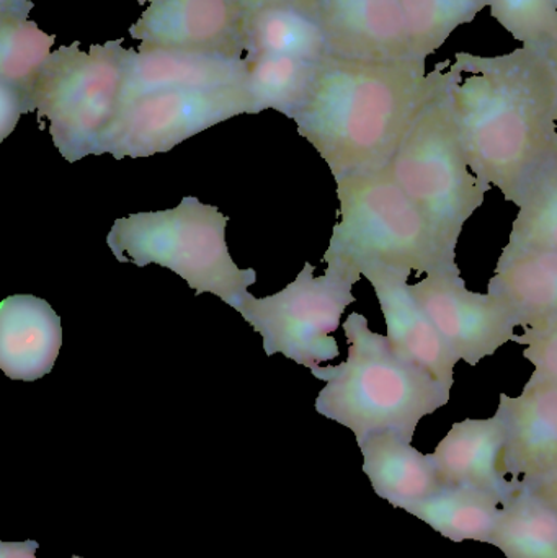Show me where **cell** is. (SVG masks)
<instances>
[{
	"label": "cell",
	"instance_id": "obj_23",
	"mask_svg": "<svg viewBox=\"0 0 557 558\" xmlns=\"http://www.w3.org/2000/svg\"><path fill=\"white\" fill-rule=\"evenodd\" d=\"M244 87L251 95L255 114L275 110L293 118L307 97L320 61L277 54H245Z\"/></svg>",
	"mask_w": 557,
	"mask_h": 558
},
{
	"label": "cell",
	"instance_id": "obj_16",
	"mask_svg": "<svg viewBox=\"0 0 557 558\" xmlns=\"http://www.w3.org/2000/svg\"><path fill=\"white\" fill-rule=\"evenodd\" d=\"M245 75V56L140 46L126 52L121 104L156 92L244 85Z\"/></svg>",
	"mask_w": 557,
	"mask_h": 558
},
{
	"label": "cell",
	"instance_id": "obj_22",
	"mask_svg": "<svg viewBox=\"0 0 557 558\" xmlns=\"http://www.w3.org/2000/svg\"><path fill=\"white\" fill-rule=\"evenodd\" d=\"M491 544L507 558H557V510L522 487L500 510Z\"/></svg>",
	"mask_w": 557,
	"mask_h": 558
},
{
	"label": "cell",
	"instance_id": "obj_35",
	"mask_svg": "<svg viewBox=\"0 0 557 558\" xmlns=\"http://www.w3.org/2000/svg\"><path fill=\"white\" fill-rule=\"evenodd\" d=\"M154 0H137V3H140V5H144V3H153Z\"/></svg>",
	"mask_w": 557,
	"mask_h": 558
},
{
	"label": "cell",
	"instance_id": "obj_32",
	"mask_svg": "<svg viewBox=\"0 0 557 558\" xmlns=\"http://www.w3.org/2000/svg\"><path fill=\"white\" fill-rule=\"evenodd\" d=\"M32 9L33 2L29 0H0V13H12V15L28 19Z\"/></svg>",
	"mask_w": 557,
	"mask_h": 558
},
{
	"label": "cell",
	"instance_id": "obj_4",
	"mask_svg": "<svg viewBox=\"0 0 557 558\" xmlns=\"http://www.w3.org/2000/svg\"><path fill=\"white\" fill-rule=\"evenodd\" d=\"M228 221L216 206L186 196L173 209L117 219L107 245L121 264L159 265L185 279L196 295L209 292L238 308L249 286L257 282V271L241 270L232 260L226 244Z\"/></svg>",
	"mask_w": 557,
	"mask_h": 558
},
{
	"label": "cell",
	"instance_id": "obj_13",
	"mask_svg": "<svg viewBox=\"0 0 557 558\" xmlns=\"http://www.w3.org/2000/svg\"><path fill=\"white\" fill-rule=\"evenodd\" d=\"M360 274L375 289L391 347L453 389L457 357L448 350L444 338L412 295L409 284L412 274L376 264L363 265Z\"/></svg>",
	"mask_w": 557,
	"mask_h": 558
},
{
	"label": "cell",
	"instance_id": "obj_19",
	"mask_svg": "<svg viewBox=\"0 0 557 558\" xmlns=\"http://www.w3.org/2000/svg\"><path fill=\"white\" fill-rule=\"evenodd\" d=\"M487 291L512 307L523 330L557 318V251L500 254Z\"/></svg>",
	"mask_w": 557,
	"mask_h": 558
},
{
	"label": "cell",
	"instance_id": "obj_25",
	"mask_svg": "<svg viewBox=\"0 0 557 558\" xmlns=\"http://www.w3.org/2000/svg\"><path fill=\"white\" fill-rule=\"evenodd\" d=\"M414 58L427 59L487 9V0H401Z\"/></svg>",
	"mask_w": 557,
	"mask_h": 558
},
{
	"label": "cell",
	"instance_id": "obj_26",
	"mask_svg": "<svg viewBox=\"0 0 557 558\" xmlns=\"http://www.w3.org/2000/svg\"><path fill=\"white\" fill-rule=\"evenodd\" d=\"M55 38L25 16L0 13V82L23 94L52 54Z\"/></svg>",
	"mask_w": 557,
	"mask_h": 558
},
{
	"label": "cell",
	"instance_id": "obj_9",
	"mask_svg": "<svg viewBox=\"0 0 557 558\" xmlns=\"http://www.w3.org/2000/svg\"><path fill=\"white\" fill-rule=\"evenodd\" d=\"M255 114L244 85L164 90L121 104L97 156L140 159L169 153L183 141L239 114Z\"/></svg>",
	"mask_w": 557,
	"mask_h": 558
},
{
	"label": "cell",
	"instance_id": "obj_14",
	"mask_svg": "<svg viewBox=\"0 0 557 558\" xmlns=\"http://www.w3.org/2000/svg\"><path fill=\"white\" fill-rule=\"evenodd\" d=\"M329 54L365 61L414 58L401 0H323Z\"/></svg>",
	"mask_w": 557,
	"mask_h": 558
},
{
	"label": "cell",
	"instance_id": "obj_11",
	"mask_svg": "<svg viewBox=\"0 0 557 558\" xmlns=\"http://www.w3.org/2000/svg\"><path fill=\"white\" fill-rule=\"evenodd\" d=\"M247 12L235 0H154L131 25V38L149 48L245 56Z\"/></svg>",
	"mask_w": 557,
	"mask_h": 558
},
{
	"label": "cell",
	"instance_id": "obj_34",
	"mask_svg": "<svg viewBox=\"0 0 557 558\" xmlns=\"http://www.w3.org/2000/svg\"><path fill=\"white\" fill-rule=\"evenodd\" d=\"M548 56L549 62H552L553 71H555L557 82V41L549 45L548 48L543 49Z\"/></svg>",
	"mask_w": 557,
	"mask_h": 558
},
{
	"label": "cell",
	"instance_id": "obj_30",
	"mask_svg": "<svg viewBox=\"0 0 557 558\" xmlns=\"http://www.w3.org/2000/svg\"><path fill=\"white\" fill-rule=\"evenodd\" d=\"M235 2L247 13L257 12V10L267 9V7L293 5L319 16L323 0H235Z\"/></svg>",
	"mask_w": 557,
	"mask_h": 558
},
{
	"label": "cell",
	"instance_id": "obj_2",
	"mask_svg": "<svg viewBox=\"0 0 557 558\" xmlns=\"http://www.w3.org/2000/svg\"><path fill=\"white\" fill-rule=\"evenodd\" d=\"M448 98L474 172L513 203L557 153V82L543 49L458 52Z\"/></svg>",
	"mask_w": 557,
	"mask_h": 558
},
{
	"label": "cell",
	"instance_id": "obj_1",
	"mask_svg": "<svg viewBox=\"0 0 557 558\" xmlns=\"http://www.w3.org/2000/svg\"><path fill=\"white\" fill-rule=\"evenodd\" d=\"M453 72L425 59L365 61L327 54L291 120L320 154L336 182L391 163L425 110L450 87Z\"/></svg>",
	"mask_w": 557,
	"mask_h": 558
},
{
	"label": "cell",
	"instance_id": "obj_28",
	"mask_svg": "<svg viewBox=\"0 0 557 558\" xmlns=\"http://www.w3.org/2000/svg\"><path fill=\"white\" fill-rule=\"evenodd\" d=\"M513 343L523 344V356L533 366V379L557 383V318L525 328L513 338Z\"/></svg>",
	"mask_w": 557,
	"mask_h": 558
},
{
	"label": "cell",
	"instance_id": "obj_5",
	"mask_svg": "<svg viewBox=\"0 0 557 558\" xmlns=\"http://www.w3.org/2000/svg\"><path fill=\"white\" fill-rule=\"evenodd\" d=\"M340 221L324 257L385 265L409 274L457 268V254L445 247L431 222L392 179L388 167L337 182Z\"/></svg>",
	"mask_w": 557,
	"mask_h": 558
},
{
	"label": "cell",
	"instance_id": "obj_29",
	"mask_svg": "<svg viewBox=\"0 0 557 558\" xmlns=\"http://www.w3.org/2000/svg\"><path fill=\"white\" fill-rule=\"evenodd\" d=\"M26 111L25 98L19 88L0 82V141L5 140Z\"/></svg>",
	"mask_w": 557,
	"mask_h": 558
},
{
	"label": "cell",
	"instance_id": "obj_21",
	"mask_svg": "<svg viewBox=\"0 0 557 558\" xmlns=\"http://www.w3.org/2000/svg\"><path fill=\"white\" fill-rule=\"evenodd\" d=\"M504 504L489 492L448 487L412 507L408 513L453 543L477 541L491 544Z\"/></svg>",
	"mask_w": 557,
	"mask_h": 558
},
{
	"label": "cell",
	"instance_id": "obj_12",
	"mask_svg": "<svg viewBox=\"0 0 557 558\" xmlns=\"http://www.w3.org/2000/svg\"><path fill=\"white\" fill-rule=\"evenodd\" d=\"M506 469L516 484L535 487L557 474V383L530 377L519 396L502 393Z\"/></svg>",
	"mask_w": 557,
	"mask_h": 558
},
{
	"label": "cell",
	"instance_id": "obj_27",
	"mask_svg": "<svg viewBox=\"0 0 557 558\" xmlns=\"http://www.w3.org/2000/svg\"><path fill=\"white\" fill-rule=\"evenodd\" d=\"M487 9L522 46L545 49L557 41L555 0H487Z\"/></svg>",
	"mask_w": 557,
	"mask_h": 558
},
{
	"label": "cell",
	"instance_id": "obj_7",
	"mask_svg": "<svg viewBox=\"0 0 557 558\" xmlns=\"http://www.w3.org/2000/svg\"><path fill=\"white\" fill-rule=\"evenodd\" d=\"M388 169L445 247L457 254L464 225L491 186L468 160L448 90L415 121Z\"/></svg>",
	"mask_w": 557,
	"mask_h": 558
},
{
	"label": "cell",
	"instance_id": "obj_20",
	"mask_svg": "<svg viewBox=\"0 0 557 558\" xmlns=\"http://www.w3.org/2000/svg\"><path fill=\"white\" fill-rule=\"evenodd\" d=\"M245 54H277L323 61L329 54L319 16L293 5L247 13Z\"/></svg>",
	"mask_w": 557,
	"mask_h": 558
},
{
	"label": "cell",
	"instance_id": "obj_24",
	"mask_svg": "<svg viewBox=\"0 0 557 558\" xmlns=\"http://www.w3.org/2000/svg\"><path fill=\"white\" fill-rule=\"evenodd\" d=\"M513 205L517 216L502 254L557 251V153L536 170Z\"/></svg>",
	"mask_w": 557,
	"mask_h": 558
},
{
	"label": "cell",
	"instance_id": "obj_10",
	"mask_svg": "<svg viewBox=\"0 0 557 558\" xmlns=\"http://www.w3.org/2000/svg\"><path fill=\"white\" fill-rule=\"evenodd\" d=\"M411 292L457 361L477 366L517 337L512 307L493 292L471 291L458 267L425 275Z\"/></svg>",
	"mask_w": 557,
	"mask_h": 558
},
{
	"label": "cell",
	"instance_id": "obj_18",
	"mask_svg": "<svg viewBox=\"0 0 557 558\" xmlns=\"http://www.w3.org/2000/svg\"><path fill=\"white\" fill-rule=\"evenodd\" d=\"M396 433H379L360 442L363 472L373 490L395 508L409 511L445 487L431 454L412 448Z\"/></svg>",
	"mask_w": 557,
	"mask_h": 558
},
{
	"label": "cell",
	"instance_id": "obj_15",
	"mask_svg": "<svg viewBox=\"0 0 557 558\" xmlns=\"http://www.w3.org/2000/svg\"><path fill=\"white\" fill-rule=\"evenodd\" d=\"M506 446V426L496 413L455 423L431 456L444 485L489 492L506 505L522 488L507 472Z\"/></svg>",
	"mask_w": 557,
	"mask_h": 558
},
{
	"label": "cell",
	"instance_id": "obj_31",
	"mask_svg": "<svg viewBox=\"0 0 557 558\" xmlns=\"http://www.w3.org/2000/svg\"><path fill=\"white\" fill-rule=\"evenodd\" d=\"M36 541L25 543H0V558H36L38 550Z\"/></svg>",
	"mask_w": 557,
	"mask_h": 558
},
{
	"label": "cell",
	"instance_id": "obj_6",
	"mask_svg": "<svg viewBox=\"0 0 557 558\" xmlns=\"http://www.w3.org/2000/svg\"><path fill=\"white\" fill-rule=\"evenodd\" d=\"M126 52L121 39L88 51L78 41L62 46L23 92L26 111L48 120L52 143L69 163L97 156L121 105Z\"/></svg>",
	"mask_w": 557,
	"mask_h": 558
},
{
	"label": "cell",
	"instance_id": "obj_36",
	"mask_svg": "<svg viewBox=\"0 0 557 558\" xmlns=\"http://www.w3.org/2000/svg\"><path fill=\"white\" fill-rule=\"evenodd\" d=\"M71 558H82V557L74 556V557H71Z\"/></svg>",
	"mask_w": 557,
	"mask_h": 558
},
{
	"label": "cell",
	"instance_id": "obj_8",
	"mask_svg": "<svg viewBox=\"0 0 557 558\" xmlns=\"http://www.w3.org/2000/svg\"><path fill=\"white\" fill-rule=\"evenodd\" d=\"M324 260V277L314 278L313 265L306 264L298 278L277 294L257 299L247 292L239 302L235 311L262 335L267 356L281 353L307 369L339 357L332 331L339 328L346 308L356 301L352 289L362 274L350 262L334 257Z\"/></svg>",
	"mask_w": 557,
	"mask_h": 558
},
{
	"label": "cell",
	"instance_id": "obj_33",
	"mask_svg": "<svg viewBox=\"0 0 557 558\" xmlns=\"http://www.w3.org/2000/svg\"><path fill=\"white\" fill-rule=\"evenodd\" d=\"M533 490L538 492L542 497H545L549 504L557 510V474L555 477L548 478V481L542 482V484L535 485Z\"/></svg>",
	"mask_w": 557,
	"mask_h": 558
},
{
	"label": "cell",
	"instance_id": "obj_37",
	"mask_svg": "<svg viewBox=\"0 0 557 558\" xmlns=\"http://www.w3.org/2000/svg\"><path fill=\"white\" fill-rule=\"evenodd\" d=\"M555 2H556V5H557V0H555Z\"/></svg>",
	"mask_w": 557,
	"mask_h": 558
},
{
	"label": "cell",
	"instance_id": "obj_17",
	"mask_svg": "<svg viewBox=\"0 0 557 558\" xmlns=\"http://www.w3.org/2000/svg\"><path fill=\"white\" fill-rule=\"evenodd\" d=\"M62 344L61 318L45 299L15 294L0 304V367L9 379L35 383L51 373Z\"/></svg>",
	"mask_w": 557,
	"mask_h": 558
},
{
	"label": "cell",
	"instance_id": "obj_3",
	"mask_svg": "<svg viewBox=\"0 0 557 558\" xmlns=\"http://www.w3.org/2000/svg\"><path fill=\"white\" fill-rule=\"evenodd\" d=\"M343 331L347 361L311 369L326 383L316 399L317 413L352 429L359 445L379 433L412 441L419 423L450 402V387L401 356L386 335L370 328L365 315L350 314Z\"/></svg>",
	"mask_w": 557,
	"mask_h": 558
}]
</instances>
